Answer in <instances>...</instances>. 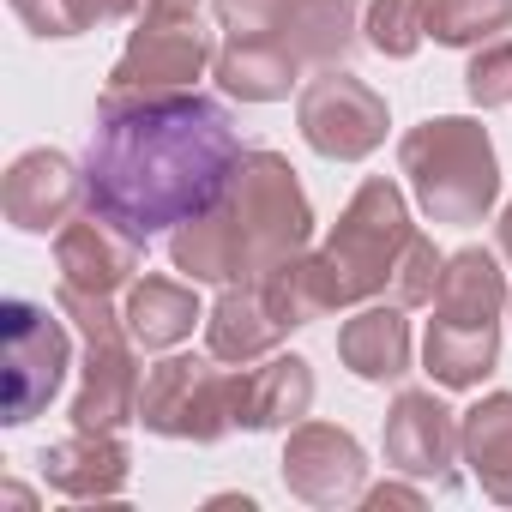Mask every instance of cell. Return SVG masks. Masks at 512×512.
Instances as JSON below:
<instances>
[{
  "label": "cell",
  "mask_w": 512,
  "mask_h": 512,
  "mask_svg": "<svg viewBox=\"0 0 512 512\" xmlns=\"http://www.w3.org/2000/svg\"><path fill=\"white\" fill-rule=\"evenodd\" d=\"M241 133L223 103L199 91L163 97H97L85 145V205L151 241L211 211L241 169Z\"/></svg>",
  "instance_id": "1"
},
{
  "label": "cell",
  "mask_w": 512,
  "mask_h": 512,
  "mask_svg": "<svg viewBox=\"0 0 512 512\" xmlns=\"http://www.w3.org/2000/svg\"><path fill=\"white\" fill-rule=\"evenodd\" d=\"M314 235V205L284 151H247L223 199L169 235V260L193 284H253Z\"/></svg>",
  "instance_id": "2"
},
{
  "label": "cell",
  "mask_w": 512,
  "mask_h": 512,
  "mask_svg": "<svg viewBox=\"0 0 512 512\" xmlns=\"http://www.w3.org/2000/svg\"><path fill=\"white\" fill-rule=\"evenodd\" d=\"M398 169L416 187V205L428 223H482L500 199V163L488 145V127L470 115H434L398 139Z\"/></svg>",
  "instance_id": "3"
},
{
  "label": "cell",
  "mask_w": 512,
  "mask_h": 512,
  "mask_svg": "<svg viewBox=\"0 0 512 512\" xmlns=\"http://www.w3.org/2000/svg\"><path fill=\"white\" fill-rule=\"evenodd\" d=\"M410 211H404V193L386 181V175H368L344 217L332 223L326 235V272H332V290H338V308L350 302H368V296H386L392 290V272H398V253L410 247Z\"/></svg>",
  "instance_id": "4"
},
{
  "label": "cell",
  "mask_w": 512,
  "mask_h": 512,
  "mask_svg": "<svg viewBox=\"0 0 512 512\" xmlns=\"http://www.w3.org/2000/svg\"><path fill=\"white\" fill-rule=\"evenodd\" d=\"M139 422L163 440H223L235 428V374L199 362V356H169L145 368L139 386Z\"/></svg>",
  "instance_id": "5"
},
{
  "label": "cell",
  "mask_w": 512,
  "mask_h": 512,
  "mask_svg": "<svg viewBox=\"0 0 512 512\" xmlns=\"http://www.w3.org/2000/svg\"><path fill=\"white\" fill-rule=\"evenodd\" d=\"M0 338H7V410H0V422L25 428L61 392V380L73 368V344H67V326L49 320V308H37V302L0 308Z\"/></svg>",
  "instance_id": "6"
},
{
  "label": "cell",
  "mask_w": 512,
  "mask_h": 512,
  "mask_svg": "<svg viewBox=\"0 0 512 512\" xmlns=\"http://www.w3.org/2000/svg\"><path fill=\"white\" fill-rule=\"evenodd\" d=\"M296 121H302V139H308L320 157H332V163H362V157L380 151V139H386V97H380L374 85H362L356 73L326 67L320 79L302 85Z\"/></svg>",
  "instance_id": "7"
},
{
  "label": "cell",
  "mask_w": 512,
  "mask_h": 512,
  "mask_svg": "<svg viewBox=\"0 0 512 512\" xmlns=\"http://www.w3.org/2000/svg\"><path fill=\"white\" fill-rule=\"evenodd\" d=\"M211 61H217V43H211V31H205L199 19H145V25L127 37L115 73H109V85H103V97L193 91V79H199Z\"/></svg>",
  "instance_id": "8"
},
{
  "label": "cell",
  "mask_w": 512,
  "mask_h": 512,
  "mask_svg": "<svg viewBox=\"0 0 512 512\" xmlns=\"http://www.w3.org/2000/svg\"><path fill=\"white\" fill-rule=\"evenodd\" d=\"M284 488L308 506H344L368 488V458L350 428L332 422H296L284 446Z\"/></svg>",
  "instance_id": "9"
},
{
  "label": "cell",
  "mask_w": 512,
  "mask_h": 512,
  "mask_svg": "<svg viewBox=\"0 0 512 512\" xmlns=\"http://www.w3.org/2000/svg\"><path fill=\"white\" fill-rule=\"evenodd\" d=\"M380 446H386V464L404 470V476H434L440 488L458 482V476H452V458L464 452V446H458V416H452L434 392H422V386H410V392L392 398Z\"/></svg>",
  "instance_id": "10"
},
{
  "label": "cell",
  "mask_w": 512,
  "mask_h": 512,
  "mask_svg": "<svg viewBox=\"0 0 512 512\" xmlns=\"http://www.w3.org/2000/svg\"><path fill=\"white\" fill-rule=\"evenodd\" d=\"M55 266H61V284H73L85 296H115L139 278L145 241L127 235L121 223H109L103 211H91V217H73L55 235Z\"/></svg>",
  "instance_id": "11"
},
{
  "label": "cell",
  "mask_w": 512,
  "mask_h": 512,
  "mask_svg": "<svg viewBox=\"0 0 512 512\" xmlns=\"http://www.w3.org/2000/svg\"><path fill=\"white\" fill-rule=\"evenodd\" d=\"M7 217L13 229L25 235H49V229H67L79 199H85V169H73L61 151H25L13 169H7Z\"/></svg>",
  "instance_id": "12"
},
{
  "label": "cell",
  "mask_w": 512,
  "mask_h": 512,
  "mask_svg": "<svg viewBox=\"0 0 512 512\" xmlns=\"http://www.w3.org/2000/svg\"><path fill=\"white\" fill-rule=\"evenodd\" d=\"M139 368H133V338H91L85 350V380L73 398V428L91 434H121L139 422Z\"/></svg>",
  "instance_id": "13"
},
{
  "label": "cell",
  "mask_w": 512,
  "mask_h": 512,
  "mask_svg": "<svg viewBox=\"0 0 512 512\" xmlns=\"http://www.w3.org/2000/svg\"><path fill=\"white\" fill-rule=\"evenodd\" d=\"M308 410H314V368L302 356H272L266 368L235 374V428L247 434L296 428Z\"/></svg>",
  "instance_id": "14"
},
{
  "label": "cell",
  "mask_w": 512,
  "mask_h": 512,
  "mask_svg": "<svg viewBox=\"0 0 512 512\" xmlns=\"http://www.w3.org/2000/svg\"><path fill=\"white\" fill-rule=\"evenodd\" d=\"M127 470H133V458H127L121 434H91V428H79L73 440H55V446L43 452L49 488L73 494V500H109V494H121V488H127Z\"/></svg>",
  "instance_id": "15"
},
{
  "label": "cell",
  "mask_w": 512,
  "mask_h": 512,
  "mask_svg": "<svg viewBox=\"0 0 512 512\" xmlns=\"http://www.w3.org/2000/svg\"><path fill=\"white\" fill-rule=\"evenodd\" d=\"M278 338H290V332H284L278 314L266 308L260 284H229V290L211 302V314H205V350H211L217 362H241V368H247V362L272 356Z\"/></svg>",
  "instance_id": "16"
},
{
  "label": "cell",
  "mask_w": 512,
  "mask_h": 512,
  "mask_svg": "<svg viewBox=\"0 0 512 512\" xmlns=\"http://www.w3.org/2000/svg\"><path fill=\"white\" fill-rule=\"evenodd\" d=\"M211 73L241 103H278V97H290V85L302 73V55L284 37H223Z\"/></svg>",
  "instance_id": "17"
},
{
  "label": "cell",
  "mask_w": 512,
  "mask_h": 512,
  "mask_svg": "<svg viewBox=\"0 0 512 512\" xmlns=\"http://www.w3.org/2000/svg\"><path fill=\"white\" fill-rule=\"evenodd\" d=\"M338 362L368 380V386H386V380H404L410 374V320L404 308H362L344 320L338 332Z\"/></svg>",
  "instance_id": "18"
},
{
  "label": "cell",
  "mask_w": 512,
  "mask_h": 512,
  "mask_svg": "<svg viewBox=\"0 0 512 512\" xmlns=\"http://www.w3.org/2000/svg\"><path fill=\"white\" fill-rule=\"evenodd\" d=\"M458 446L488 500L512 506V392H488L458 416Z\"/></svg>",
  "instance_id": "19"
},
{
  "label": "cell",
  "mask_w": 512,
  "mask_h": 512,
  "mask_svg": "<svg viewBox=\"0 0 512 512\" xmlns=\"http://www.w3.org/2000/svg\"><path fill=\"white\" fill-rule=\"evenodd\" d=\"M506 302H512V290H506V272H500V260H494L488 247H458L452 260H446L440 290H434V308L446 320L488 326V320H500Z\"/></svg>",
  "instance_id": "20"
},
{
  "label": "cell",
  "mask_w": 512,
  "mask_h": 512,
  "mask_svg": "<svg viewBox=\"0 0 512 512\" xmlns=\"http://www.w3.org/2000/svg\"><path fill=\"white\" fill-rule=\"evenodd\" d=\"M494 362H500V332H494V320L488 326H464V320H434L428 326V338H422V368L440 380V386H452V392H464V386H482L488 374H494Z\"/></svg>",
  "instance_id": "21"
},
{
  "label": "cell",
  "mask_w": 512,
  "mask_h": 512,
  "mask_svg": "<svg viewBox=\"0 0 512 512\" xmlns=\"http://www.w3.org/2000/svg\"><path fill=\"white\" fill-rule=\"evenodd\" d=\"M260 284V296H266V308L278 314V326L284 332H296V326H308V320H320V314H332L338 308V290H332V272H326V253H290L284 266H272L266 278H253Z\"/></svg>",
  "instance_id": "22"
},
{
  "label": "cell",
  "mask_w": 512,
  "mask_h": 512,
  "mask_svg": "<svg viewBox=\"0 0 512 512\" xmlns=\"http://www.w3.org/2000/svg\"><path fill=\"white\" fill-rule=\"evenodd\" d=\"M127 332H133V344H145V350H169V344H181L205 314H199V296L187 290V284H175V278H139L133 290H127Z\"/></svg>",
  "instance_id": "23"
},
{
  "label": "cell",
  "mask_w": 512,
  "mask_h": 512,
  "mask_svg": "<svg viewBox=\"0 0 512 512\" xmlns=\"http://www.w3.org/2000/svg\"><path fill=\"white\" fill-rule=\"evenodd\" d=\"M284 43L302 55V67H338L356 43V0H296Z\"/></svg>",
  "instance_id": "24"
},
{
  "label": "cell",
  "mask_w": 512,
  "mask_h": 512,
  "mask_svg": "<svg viewBox=\"0 0 512 512\" xmlns=\"http://www.w3.org/2000/svg\"><path fill=\"white\" fill-rule=\"evenodd\" d=\"M512 25V0H428V37L440 49H482Z\"/></svg>",
  "instance_id": "25"
},
{
  "label": "cell",
  "mask_w": 512,
  "mask_h": 512,
  "mask_svg": "<svg viewBox=\"0 0 512 512\" xmlns=\"http://www.w3.org/2000/svg\"><path fill=\"white\" fill-rule=\"evenodd\" d=\"M368 43L392 61H410L428 37V0H368V19H362Z\"/></svg>",
  "instance_id": "26"
},
{
  "label": "cell",
  "mask_w": 512,
  "mask_h": 512,
  "mask_svg": "<svg viewBox=\"0 0 512 512\" xmlns=\"http://www.w3.org/2000/svg\"><path fill=\"white\" fill-rule=\"evenodd\" d=\"M440 272H446V260L434 253V241L416 229L410 235V247L398 253V272H392V302L398 308H422V302H434V290H440Z\"/></svg>",
  "instance_id": "27"
},
{
  "label": "cell",
  "mask_w": 512,
  "mask_h": 512,
  "mask_svg": "<svg viewBox=\"0 0 512 512\" xmlns=\"http://www.w3.org/2000/svg\"><path fill=\"white\" fill-rule=\"evenodd\" d=\"M223 37H284L296 0H211Z\"/></svg>",
  "instance_id": "28"
},
{
  "label": "cell",
  "mask_w": 512,
  "mask_h": 512,
  "mask_svg": "<svg viewBox=\"0 0 512 512\" xmlns=\"http://www.w3.org/2000/svg\"><path fill=\"white\" fill-rule=\"evenodd\" d=\"M464 91H470L476 109H500V103H512V43H506V37L488 43V49H476V61L464 67Z\"/></svg>",
  "instance_id": "29"
},
{
  "label": "cell",
  "mask_w": 512,
  "mask_h": 512,
  "mask_svg": "<svg viewBox=\"0 0 512 512\" xmlns=\"http://www.w3.org/2000/svg\"><path fill=\"white\" fill-rule=\"evenodd\" d=\"M13 13H19L37 37H79V31H73V13H67V0H13Z\"/></svg>",
  "instance_id": "30"
},
{
  "label": "cell",
  "mask_w": 512,
  "mask_h": 512,
  "mask_svg": "<svg viewBox=\"0 0 512 512\" xmlns=\"http://www.w3.org/2000/svg\"><path fill=\"white\" fill-rule=\"evenodd\" d=\"M145 0H67V13H73V31H103L127 13H139Z\"/></svg>",
  "instance_id": "31"
},
{
  "label": "cell",
  "mask_w": 512,
  "mask_h": 512,
  "mask_svg": "<svg viewBox=\"0 0 512 512\" xmlns=\"http://www.w3.org/2000/svg\"><path fill=\"white\" fill-rule=\"evenodd\" d=\"M362 506L368 512H386V506H422L416 488H398V482H380V488H362Z\"/></svg>",
  "instance_id": "32"
},
{
  "label": "cell",
  "mask_w": 512,
  "mask_h": 512,
  "mask_svg": "<svg viewBox=\"0 0 512 512\" xmlns=\"http://www.w3.org/2000/svg\"><path fill=\"white\" fill-rule=\"evenodd\" d=\"M199 0H145V19H193Z\"/></svg>",
  "instance_id": "33"
},
{
  "label": "cell",
  "mask_w": 512,
  "mask_h": 512,
  "mask_svg": "<svg viewBox=\"0 0 512 512\" xmlns=\"http://www.w3.org/2000/svg\"><path fill=\"white\" fill-rule=\"evenodd\" d=\"M500 247H506V260H512V205L500 211Z\"/></svg>",
  "instance_id": "34"
},
{
  "label": "cell",
  "mask_w": 512,
  "mask_h": 512,
  "mask_svg": "<svg viewBox=\"0 0 512 512\" xmlns=\"http://www.w3.org/2000/svg\"><path fill=\"white\" fill-rule=\"evenodd\" d=\"M506 308H512V302H506Z\"/></svg>",
  "instance_id": "35"
}]
</instances>
